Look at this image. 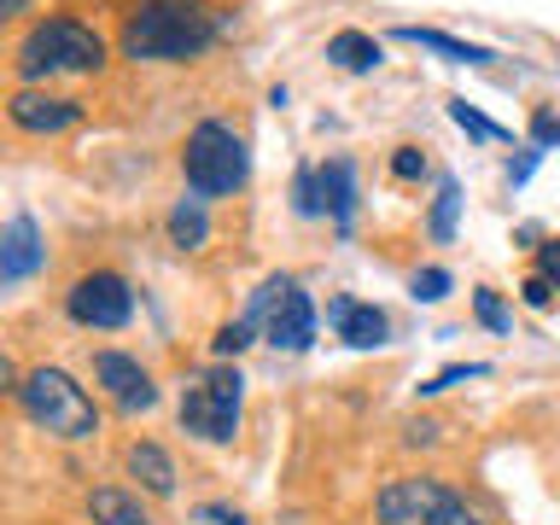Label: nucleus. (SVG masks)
<instances>
[{
    "label": "nucleus",
    "instance_id": "1",
    "mask_svg": "<svg viewBox=\"0 0 560 525\" xmlns=\"http://www.w3.org/2000/svg\"><path fill=\"white\" fill-rule=\"evenodd\" d=\"M222 35V18L205 12L199 0H135L129 24H122V52L129 59H199Z\"/></svg>",
    "mask_w": 560,
    "mask_h": 525
},
{
    "label": "nucleus",
    "instance_id": "2",
    "mask_svg": "<svg viewBox=\"0 0 560 525\" xmlns=\"http://www.w3.org/2000/svg\"><path fill=\"white\" fill-rule=\"evenodd\" d=\"M18 402H24V415L35 420V427L52 432V438H65V444L100 432L94 397H88L65 368H30V374L18 380Z\"/></svg>",
    "mask_w": 560,
    "mask_h": 525
},
{
    "label": "nucleus",
    "instance_id": "3",
    "mask_svg": "<svg viewBox=\"0 0 560 525\" xmlns=\"http://www.w3.org/2000/svg\"><path fill=\"white\" fill-rule=\"evenodd\" d=\"M105 65V42L77 18H47L18 42V77H52V70H100Z\"/></svg>",
    "mask_w": 560,
    "mask_h": 525
},
{
    "label": "nucleus",
    "instance_id": "4",
    "mask_svg": "<svg viewBox=\"0 0 560 525\" xmlns=\"http://www.w3.org/2000/svg\"><path fill=\"white\" fill-rule=\"evenodd\" d=\"M240 402H245V380L234 362L222 368H205V374L187 380L182 392V427L205 444H228L240 432Z\"/></svg>",
    "mask_w": 560,
    "mask_h": 525
},
{
    "label": "nucleus",
    "instance_id": "5",
    "mask_svg": "<svg viewBox=\"0 0 560 525\" xmlns=\"http://www.w3.org/2000/svg\"><path fill=\"white\" fill-rule=\"evenodd\" d=\"M380 525H479V514L462 502V490L444 479H392L374 497Z\"/></svg>",
    "mask_w": 560,
    "mask_h": 525
},
{
    "label": "nucleus",
    "instance_id": "6",
    "mask_svg": "<svg viewBox=\"0 0 560 525\" xmlns=\"http://www.w3.org/2000/svg\"><path fill=\"white\" fill-rule=\"evenodd\" d=\"M182 170H187V187L199 192V199L234 192L245 182V140L228 129V122H199V129L187 135Z\"/></svg>",
    "mask_w": 560,
    "mask_h": 525
},
{
    "label": "nucleus",
    "instance_id": "7",
    "mask_svg": "<svg viewBox=\"0 0 560 525\" xmlns=\"http://www.w3.org/2000/svg\"><path fill=\"white\" fill-rule=\"evenodd\" d=\"M252 322H262V339L275 350H310V339H315V304L292 275H275L252 298Z\"/></svg>",
    "mask_w": 560,
    "mask_h": 525
},
{
    "label": "nucleus",
    "instance_id": "8",
    "mask_svg": "<svg viewBox=\"0 0 560 525\" xmlns=\"http://www.w3.org/2000/svg\"><path fill=\"white\" fill-rule=\"evenodd\" d=\"M65 310H70V322H82V327H122L135 315V292H129L122 275L94 269V275H82L77 287H70Z\"/></svg>",
    "mask_w": 560,
    "mask_h": 525
},
{
    "label": "nucleus",
    "instance_id": "9",
    "mask_svg": "<svg viewBox=\"0 0 560 525\" xmlns=\"http://www.w3.org/2000/svg\"><path fill=\"white\" fill-rule=\"evenodd\" d=\"M94 380L117 397V409H129V415H140V409H152V402H158L147 368H140L135 357H122V350H100V357H94Z\"/></svg>",
    "mask_w": 560,
    "mask_h": 525
},
{
    "label": "nucleus",
    "instance_id": "10",
    "mask_svg": "<svg viewBox=\"0 0 560 525\" xmlns=\"http://www.w3.org/2000/svg\"><path fill=\"white\" fill-rule=\"evenodd\" d=\"M7 117L24 135H59V129H70V122L82 117V105L77 100H52V94H12Z\"/></svg>",
    "mask_w": 560,
    "mask_h": 525
},
{
    "label": "nucleus",
    "instance_id": "11",
    "mask_svg": "<svg viewBox=\"0 0 560 525\" xmlns=\"http://www.w3.org/2000/svg\"><path fill=\"white\" fill-rule=\"evenodd\" d=\"M42 257H47V245H42V234H35V222L30 217H12L7 234H0V280L18 287L24 275L42 269Z\"/></svg>",
    "mask_w": 560,
    "mask_h": 525
},
{
    "label": "nucleus",
    "instance_id": "12",
    "mask_svg": "<svg viewBox=\"0 0 560 525\" xmlns=\"http://www.w3.org/2000/svg\"><path fill=\"white\" fill-rule=\"evenodd\" d=\"M332 322H339V339L357 345V350H374L385 345V315L374 304H357V298H339L332 304Z\"/></svg>",
    "mask_w": 560,
    "mask_h": 525
},
{
    "label": "nucleus",
    "instance_id": "13",
    "mask_svg": "<svg viewBox=\"0 0 560 525\" xmlns=\"http://www.w3.org/2000/svg\"><path fill=\"white\" fill-rule=\"evenodd\" d=\"M315 187H322V210H332L339 228H350V210H357V170H350L345 158H332V164L315 170Z\"/></svg>",
    "mask_w": 560,
    "mask_h": 525
},
{
    "label": "nucleus",
    "instance_id": "14",
    "mask_svg": "<svg viewBox=\"0 0 560 525\" xmlns=\"http://www.w3.org/2000/svg\"><path fill=\"white\" fill-rule=\"evenodd\" d=\"M397 35H402V42H415V47H427V52H438V59H450V65H490V59H497V52H490V47L455 42V35H444V30H420V24H402Z\"/></svg>",
    "mask_w": 560,
    "mask_h": 525
},
{
    "label": "nucleus",
    "instance_id": "15",
    "mask_svg": "<svg viewBox=\"0 0 560 525\" xmlns=\"http://www.w3.org/2000/svg\"><path fill=\"white\" fill-rule=\"evenodd\" d=\"M129 472L152 490V497H175V462L158 444H135L129 450Z\"/></svg>",
    "mask_w": 560,
    "mask_h": 525
},
{
    "label": "nucleus",
    "instance_id": "16",
    "mask_svg": "<svg viewBox=\"0 0 560 525\" xmlns=\"http://www.w3.org/2000/svg\"><path fill=\"white\" fill-rule=\"evenodd\" d=\"M88 514H94V525H152L147 508H140L129 490H112V485L88 497Z\"/></svg>",
    "mask_w": 560,
    "mask_h": 525
},
{
    "label": "nucleus",
    "instance_id": "17",
    "mask_svg": "<svg viewBox=\"0 0 560 525\" xmlns=\"http://www.w3.org/2000/svg\"><path fill=\"white\" fill-rule=\"evenodd\" d=\"M327 59L339 70H374L380 65V42H374V35H362V30H339L327 42Z\"/></svg>",
    "mask_w": 560,
    "mask_h": 525
},
{
    "label": "nucleus",
    "instance_id": "18",
    "mask_svg": "<svg viewBox=\"0 0 560 525\" xmlns=\"http://www.w3.org/2000/svg\"><path fill=\"white\" fill-rule=\"evenodd\" d=\"M170 240L182 245V252H199V245L210 240V222H205V205L199 199H182L170 210Z\"/></svg>",
    "mask_w": 560,
    "mask_h": 525
},
{
    "label": "nucleus",
    "instance_id": "19",
    "mask_svg": "<svg viewBox=\"0 0 560 525\" xmlns=\"http://www.w3.org/2000/svg\"><path fill=\"white\" fill-rule=\"evenodd\" d=\"M455 217H462V187L444 182V187H438V205H432V222H427L438 245H444V240L455 234Z\"/></svg>",
    "mask_w": 560,
    "mask_h": 525
},
{
    "label": "nucleus",
    "instance_id": "20",
    "mask_svg": "<svg viewBox=\"0 0 560 525\" xmlns=\"http://www.w3.org/2000/svg\"><path fill=\"white\" fill-rule=\"evenodd\" d=\"M450 117L462 122V129H467L472 140H508V129H497V122H490V117H479V112H472L467 100H450Z\"/></svg>",
    "mask_w": 560,
    "mask_h": 525
},
{
    "label": "nucleus",
    "instance_id": "21",
    "mask_svg": "<svg viewBox=\"0 0 560 525\" xmlns=\"http://www.w3.org/2000/svg\"><path fill=\"white\" fill-rule=\"evenodd\" d=\"M479 374H490V368L485 362H455V368H444V374H438V380H427V385H420V392H450V385H462V380H479Z\"/></svg>",
    "mask_w": 560,
    "mask_h": 525
},
{
    "label": "nucleus",
    "instance_id": "22",
    "mask_svg": "<svg viewBox=\"0 0 560 525\" xmlns=\"http://www.w3.org/2000/svg\"><path fill=\"white\" fill-rule=\"evenodd\" d=\"M444 292H450V269H420L415 275V298H420V304H438Z\"/></svg>",
    "mask_w": 560,
    "mask_h": 525
},
{
    "label": "nucleus",
    "instance_id": "23",
    "mask_svg": "<svg viewBox=\"0 0 560 525\" xmlns=\"http://www.w3.org/2000/svg\"><path fill=\"white\" fill-rule=\"evenodd\" d=\"M245 345H252V322H228V327H217V357H240Z\"/></svg>",
    "mask_w": 560,
    "mask_h": 525
},
{
    "label": "nucleus",
    "instance_id": "24",
    "mask_svg": "<svg viewBox=\"0 0 560 525\" xmlns=\"http://www.w3.org/2000/svg\"><path fill=\"white\" fill-rule=\"evenodd\" d=\"M472 310H479V322H485L490 332H502V327H508V310H502V298H497V292H472Z\"/></svg>",
    "mask_w": 560,
    "mask_h": 525
},
{
    "label": "nucleus",
    "instance_id": "25",
    "mask_svg": "<svg viewBox=\"0 0 560 525\" xmlns=\"http://www.w3.org/2000/svg\"><path fill=\"white\" fill-rule=\"evenodd\" d=\"M420 170H427V152H415V147H397V158H392V175H397V182H415Z\"/></svg>",
    "mask_w": 560,
    "mask_h": 525
},
{
    "label": "nucleus",
    "instance_id": "26",
    "mask_svg": "<svg viewBox=\"0 0 560 525\" xmlns=\"http://www.w3.org/2000/svg\"><path fill=\"white\" fill-rule=\"evenodd\" d=\"M520 292H525V304H532V310H549V304H555V280H549V275H532Z\"/></svg>",
    "mask_w": 560,
    "mask_h": 525
},
{
    "label": "nucleus",
    "instance_id": "27",
    "mask_svg": "<svg viewBox=\"0 0 560 525\" xmlns=\"http://www.w3.org/2000/svg\"><path fill=\"white\" fill-rule=\"evenodd\" d=\"M532 140H537V147H560V117L555 112H537L532 117Z\"/></svg>",
    "mask_w": 560,
    "mask_h": 525
},
{
    "label": "nucleus",
    "instance_id": "28",
    "mask_svg": "<svg viewBox=\"0 0 560 525\" xmlns=\"http://www.w3.org/2000/svg\"><path fill=\"white\" fill-rule=\"evenodd\" d=\"M205 525H245V514H234V508H199Z\"/></svg>",
    "mask_w": 560,
    "mask_h": 525
},
{
    "label": "nucleus",
    "instance_id": "29",
    "mask_svg": "<svg viewBox=\"0 0 560 525\" xmlns=\"http://www.w3.org/2000/svg\"><path fill=\"white\" fill-rule=\"evenodd\" d=\"M542 275H549V280H560V240H549V245H542Z\"/></svg>",
    "mask_w": 560,
    "mask_h": 525
},
{
    "label": "nucleus",
    "instance_id": "30",
    "mask_svg": "<svg viewBox=\"0 0 560 525\" xmlns=\"http://www.w3.org/2000/svg\"><path fill=\"white\" fill-rule=\"evenodd\" d=\"M537 158H542V152H525V158H520V164H514V170H508V182H514V187H520V182H525V175H532V170H537Z\"/></svg>",
    "mask_w": 560,
    "mask_h": 525
},
{
    "label": "nucleus",
    "instance_id": "31",
    "mask_svg": "<svg viewBox=\"0 0 560 525\" xmlns=\"http://www.w3.org/2000/svg\"><path fill=\"white\" fill-rule=\"evenodd\" d=\"M409 444H438V427H432V420H415V427H409Z\"/></svg>",
    "mask_w": 560,
    "mask_h": 525
},
{
    "label": "nucleus",
    "instance_id": "32",
    "mask_svg": "<svg viewBox=\"0 0 560 525\" xmlns=\"http://www.w3.org/2000/svg\"><path fill=\"white\" fill-rule=\"evenodd\" d=\"M0 7H7V12H24V0H0Z\"/></svg>",
    "mask_w": 560,
    "mask_h": 525
}]
</instances>
